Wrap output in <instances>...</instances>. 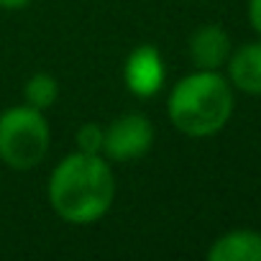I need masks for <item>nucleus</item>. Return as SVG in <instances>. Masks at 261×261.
Returning a JSON list of instances; mask_svg holds the SVG:
<instances>
[{
    "label": "nucleus",
    "instance_id": "1",
    "mask_svg": "<svg viewBox=\"0 0 261 261\" xmlns=\"http://www.w3.org/2000/svg\"><path fill=\"white\" fill-rule=\"evenodd\" d=\"M113 164L102 154L72 151L49 174L46 200L54 215L69 225H92L108 215L115 200Z\"/></svg>",
    "mask_w": 261,
    "mask_h": 261
},
{
    "label": "nucleus",
    "instance_id": "2",
    "mask_svg": "<svg viewBox=\"0 0 261 261\" xmlns=\"http://www.w3.org/2000/svg\"><path fill=\"white\" fill-rule=\"evenodd\" d=\"M236 90L223 72L192 69L174 82L167 97V118L187 139H210L230 123Z\"/></svg>",
    "mask_w": 261,
    "mask_h": 261
},
{
    "label": "nucleus",
    "instance_id": "3",
    "mask_svg": "<svg viewBox=\"0 0 261 261\" xmlns=\"http://www.w3.org/2000/svg\"><path fill=\"white\" fill-rule=\"evenodd\" d=\"M51 149V128L44 110L26 102L0 113V162L8 169L29 172L39 167Z\"/></svg>",
    "mask_w": 261,
    "mask_h": 261
},
{
    "label": "nucleus",
    "instance_id": "4",
    "mask_svg": "<svg viewBox=\"0 0 261 261\" xmlns=\"http://www.w3.org/2000/svg\"><path fill=\"white\" fill-rule=\"evenodd\" d=\"M156 139V128L144 113H125L105 125L102 156L110 164H130L144 159Z\"/></svg>",
    "mask_w": 261,
    "mask_h": 261
},
{
    "label": "nucleus",
    "instance_id": "5",
    "mask_svg": "<svg viewBox=\"0 0 261 261\" xmlns=\"http://www.w3.org/2000/svg\"><path fill=\"white\" fill-rule=\"evenodd\" d=\"M167 80V64L154 44H139L128 51L123 62V82L130 95L149 100L162 92Z\"/></svg>",
    "mask_w": 261,
    "mask_h": 261
},
{
    "label": "nucleus",
    "instance_id": "6",
    "mask_svg": "<svg viewBox=\"0 0 261 261\" xmlns=\"http://www.w3.org/2000/svg\"><path fill=\"white\" fill-rule=\"evenodd\" d=\"M187 51H190V59H192L195 69H215V72H220V69H225L228 57L233 51L230 34L223 26H218V23L197 26L190 34Z\"/></svg>",
    "mask_w": 261,
    "mask_h": 261
},
{
    "label": "nucleus",
    "instance_id": "7",
    "mask_svg": "<svg viewBox=\"0 0 261 261\" xmlns=\"http://www.w3.org/2000/svg\"><path fill=\"white\" fill-rule=\"evenodd\" d=\"M225 77L233 85V90L251 97H261V39L241 44L230 51Z\"/></svg>",
    "mask_w": 261,
    "mask_h": 261
},
{
    "label": "nucleus",
    "instance_id": "8",
    "mask_svg": "<svg viewBox=\"0 0 261 261\" xmlns=\"http://www.w3.org/2000/svg\"><path fill=\"white\" fill-rule=\"evenodd\" d=\"M210 261H261V230L233 228L218 236L207 248Z\"/></svg>",
    "mask_w": 261,
    "mask_h": 261
},
{
    "label": "nucleus",
    "instance_id": "9",
    "mask_svg": "<svg viewBox=\"0 0 261 261\" xmlns=\"http://www.w3.org/2000/svg\"><path fill=\"white\" fill-rule=\"evenodd\" d=\"M59 97V82L49 72H36L23 85V102L36 110H49Z\"/></svg>",
    "mask_w": 261,
    "mask_h": 261
},
{
    "label": "nucleus",
    "instance_id": "10",
    "mask_svg": "<svg viewBox=\"0 0 261 261\" xmlns=\"http://www.w3.org/2000/svg\"><path fill=\"white\" fill-rule=\"evenodd\" d=\"M102 139H105V125L87 120L74 134V149L82 154H102Z\"/></svg>",
    "mask_w": 261,
    "mask_h": 261
},
{
    "label": "nucleus",
    "instance_id": "11",
    "mask_svg": "<svg viewBox=\"0 0 261 261\" xmlns=\"http://www.w3.org/2000/svg\"><path fill=\"white\" fill-rule=\"evenodd\" d=\"M246 16H248V26L261 39V0H248L246 3Z\"/></svg>",
    "mask_w": 261,
    "mask_h": 261
},
{
    "label": "nucleus",
    "instance_id": "12",
    "mask_svg": "<svg viewBox=\"0 0 261 261\" xmlns=\"http://www.w3.org/2000/svg\"><path fill=\"white\" fill-rule=\"evenodd\" d=\"M31 0H0V11H21Z\"/></svg>",
    "mask_w": 261,
    "mask_h": 261
}]
</instances>
